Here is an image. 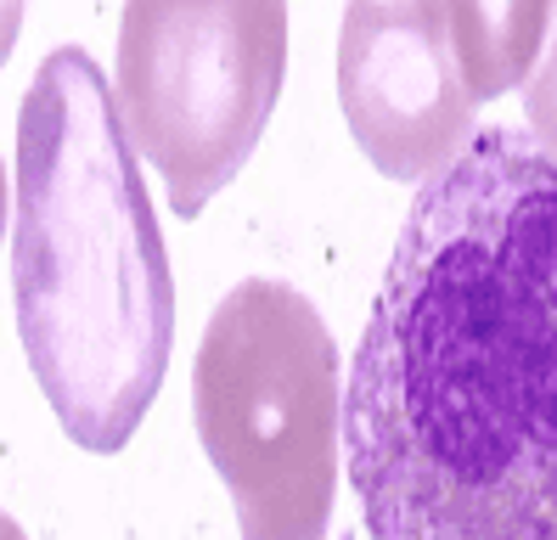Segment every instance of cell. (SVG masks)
<instances>
[{
	"label": "cell",
	"instance_id": "cell-9",
	"mask_svg": "<svg viewBox=\"0 0 557 540\" xmlns=\"http://www.w3.org/2000/svg\"><path fill=\"white\" fill-rule=\"evenodd\" d=\"M0 540H28V535L17 529V518H7V513H0Z\"/></svg>",
	"mask_w": 557,
	"mask_h": 540
},
{
	"label": "cell",
	"instance_id": "cell-7",
	"mask_svg": "<svg viewBox=\"0 0 557 540\" xmlns=\"http://www.w3.org/2000/svg\"><path fill=\"white\" fill-rule=\"evenodd\" d=\"M17 28H23V7H0V68H7V57H12Z\"/></svg>",
	"mask_w": 557,
	"mask_h": 540
},
{
	"label": "cell",
	"instance_id": "cell-4",
	"mask_svg": "<svg viewBox=\"0 0 557 540\" xmlns=\"http://www.w3.org/2000/svg\"><path fill=\"white\" fill-rule=\"evenodd\" d=\"M287 74V7L271 0H141L119 17L113 113L181 220L243 175Z\"/></svg>",
	"mask_w": 557,
	"mask_h": 540
},
{
	"label": "cell",
	"instance_id": "cell-8",
	"mask_svg": "<svg viewBox=\"0 0 557 540\" xmlns=\"http://www.w3.org/2000/svg\"><path fill=\"white\" fill-rule=\"evenodd\" d=\"M7 225H12V181H7V163H0V243H7Z\"/></svg>",
	"mask_w": 557,
	"mask_h": 540
},
{
	"label": "cell",
	"instance_id": "cell-6",
	"mask_svg": "<svg viewBox=\"0 0 557 540\" xmlns=\"http://www.w3.org/2000/svg\"><path fill=\"white\" fill-rule=\"evenodd\" d=\"M552 28V7L530 0V7H440V34L456 68V85L473 101H496L512 85L530 79L541 62Z\"/></svg>",
	"mask_w": 557,
	"mask_h": 540
},
{
	"label": "cell",
	"instance_id": "cell-2",
	"mask_svg": "<svg viewBox=\"0 0 557 540\" xmlns=\"http://www.w3.org/2000/svg\"><path fill=\"white\" fill-rule=\"evenodd\" d=\"M17 338L62 433L90 456L136 439L175 349V270L108 74L57 46L17 108Z\"/></svg>",
	"mask_w": 557,
	"mask_h": 540
},
{
	"label": "cell",
	"instance_id": "cell-5",
	"mask_svg": "<svg viewBox=\"0 0 557 540\" xmlns=\"http://www.w3.org/2000/svg\"><path fill=\"white\" fill-rule=\"evenodd\" d=\"M338 108L377 175L400 186L445 175L479 135V108L456 85L440 7H349L338 23Z\"/></svg>",
	"mask_w": 557,
	"mask_h": 540
},
{
	"label": "cell",
	"instance_id": "cell-3",
	"mask_svg": "<svg viewBox=\"0 0 557 540\" xmlns=\"http://www.w3.org/2000/svg\"><path fill=\"white\" fill-rule=\"evenodd\" d=\"M191 422L243 540H326L344 467V366L315 298L243 277L191 360Z\"/></svg>",
	"mask_w": 557,
	"mask_h": 540
},
{
	"label": "cell",
	"instance_id": "cell-1",
	"mask_svg": "<svg viewBox=\"0 0 557 540\" xmlns=\"http://www.w3.org/2000/svg\"><path fill=\"white\" fill-rule=\"evenodd\" d=\"M372 540H557V169L518 124L417 186L344 394Z\"/></svg>",
	"mask_w": 557,
	"mask_h": 540
}]
</instances>
